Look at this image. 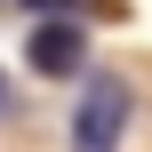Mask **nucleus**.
Masks as SVG:
<instances>
[{"label": "nucleus", "instance_id": "1", "mask_svg": "<svg viewBox=\"0 0 152 152\" xmlns=\"http://www.w3.org/2000/svg\"><path fill=\"white\" fill-rule=\"evenodd\" d=\"M128 120H136V88H128L120 72H88L64 136H72V152H120L128 144Z\"/></svg>", "mask_w": 152, "mask_h": 152}, {"label": "nucleus", "instance_id": "2", "mask_svg": "<svg viewBox=\"0 0 152 152\" xmlns=\"http://www.w3.org/2000/svg\"><path fill=\"white\" fill-rule=\"evenodd\" d=\"M80 56H88V24H72V16H56V24H40L32 40H24V64L32 72H80Z\"/></svg>", "mask_w": 152, "mask_h": 152}]
</instances>
